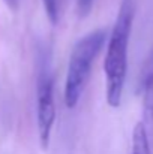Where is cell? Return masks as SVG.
<instances>
[{"mask_svg": "<svg viewBox=\"0 0 153 154\" xmlns=\"http://www.w3.org/2000/svg\"><path fill=\"white\" fill-rule=\"evenodd\" d=\"M135 17V2L122 0L116 23L108 38V48L104 60L107 79V103L111 108L120 106L128 73V50Z\"/></svg>", "mask_w": 153, "mask_h": 154, "instance_id": "1", "label": "cell"}, {"mask_svg": "<svg viewBox=\"0 0 153 154\" xmlns=\"http://www.w3.org/2000/svg\"><path fill=\"white\" fill-rule=\"evenodd\" d=\"M95 0H77V12L80 18H84L90 14Z\"/></svg>", "mask_w": 153, "mask_h": 154, "instance_id": "7", "label": "cell"}, {"mask_svg": "<svg viewBox=\"0 0 153 154\" xmlns=\"http://www.w3.org/2000/svg\"><path fill=\"white\" fill-rule=\"evenodd\" d=\"M3 2L6 3V6L11 11H17L20 8V3H21V0H3Z\"/></svg>", "mask_w": 153, "mask_h": 154, "instance_id": "8", "label": "cell"}, {"mask_svg": "<svg viewBox=\"0 0 153 154\" xmlns=\"http://www.w3.org/2000/svg\"><path fill=\"white\" fill-rule=\"evenodd\" d=\"M54 121H56L54 81L50 70L47 67H42L38 78V133L42 150H47L50 145Z\"/></svg>", "mask_w": 153, "mask_h": 154, "instance_id": "3", "label": "cell"}, {"mask_svg": "<svg viewBox=\"0 0 153 154\" xmlns=\"http://www.w3.org/2000/svg\"><path fill=\"white\" fill-rule=\"evenodd\" d=\"M131 154H150V139L146 127L138 121L132 132V153Z\"/></svg>", "mask_w": 153, "mask_h": 154, "instance_id": "5", "label": "cell"}, {"mask_svg": "<svg viewBox=\"0 0 153 154\" xmlns=\"http://www.w3.org/2000/svg\"><path fill=\"white\" fill-rule=\"evenodd\" d=\"M105 42L107 32L104 29H99L83 36L74 45L69 55L65 81V103L68 108H74L78 103L90 76L92 64L104 48Z\"/></svg>", "mask_w": 153, "mask_h": 154, "instance_id": "2", "label": "cell"}, {"mask_svg": "<svg viewBox=\"0 0 153 154\" xmlns=\"http://www.w3.org/2000/svg\"><path fill=\"white\" fill-rule=\"evenodd\" d=\"M44 2V8H45V14L51 21V24H57L60 20V6H62V0H42Z\"/></svg>", "mask_w": 153, "mask_h": 154, "instance_id": "6", "label": "cell"}, {"mask_svg": "<svg viewBox=\"0 0 153 154\" xmlns=\"http://www.w3.org/2000/svg\"><path fill=\"white\" fill-rule=\"evenodd\" d=\"M149 139H153V72H149L143 84V120Z\"/></svg>", "mask_w": 153, "mask_h": 154, "instance_id": "4", "label": "cell"}]
</instances>
